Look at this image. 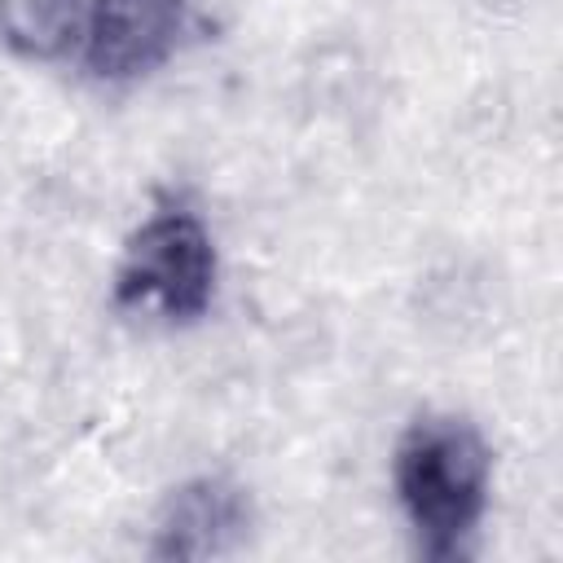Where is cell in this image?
<instances>
[{
    "label": "cell",
    "instance_id": "obj_1",
    "mask_svg": "<svg viewBox=\"0 0 563 563\" xmlns=\"http://www.w3.org/2000/svg\"><path fill=\"white\" fill-rule=\"evenodd\" d=\"M493 484V453L475 422L422 413L396 444V497L431 559H457L475 537Z\"/></svg>",
    "mask_w": 563,
    "mask_h": 563
},
{
    "label": "cell",
    "instance_id": "obj_2",
    "mask_svg": "<svg viewBox=\"0 0 563 563\" xmlns=\"http://www.w3.org/2000/svg\"><path fill=\"white\" fill-rule=\"evenodd\" d=\"M216 295V246L198 216L158 211L123 246L114 299L123 308H158L172 321H198Z\"/></svg>",
    "mask_w": 563,
    "mask_h": 563
},
{
    "label": "cell",
    "instance_id": "obj_3",
    "mask_svg": "<svg viewBox=\"0 0 563 563\" xmlns=\"http://www.w3.org/2000/svg\"><path fill=\"white\" fill-rule=\"evenodd\" d=\"M194 31V0H88L84 66L106 84L158 70Z\"/></svg>",
    "mask_w": 563,
    "mask_h": 563
},
{
    "label": "cell",
    "instance_id": "obj_4",
    "mask_svg": "<svg viewBox=\"0 0 563 563\" xmlns=\"http://www.w3.org/2000/svg\"><path fill=\"white\" fill-rule=\"evenodd\" d=\"M251 537V497L229 475H198L167 493L154 519L150 559H220Z\"/></svg>",
    "mask_w": 563,
    "mask_h": 563
},
{
    "label": "cell",
    "instance_id": "obj_5",
    "mask_svg": "<svg viewBox=\"0 0 563 563\" xmlns=\"http://www.w3.org/2000/svg\"><path fill=\"white\" fill-rule=\"evenodd\" d=\"M88 0H0L4 40L26 57H57L84 40Z\"/></svg>",
    "mask_w": 563,
    "mask_h": 563
}]
</instances>
